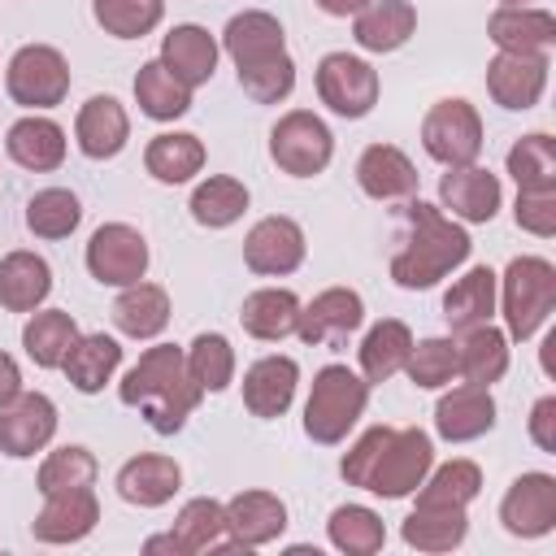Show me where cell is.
<instances>
[{
    "mask_svg": "<svg viewBox=\"0 0 556 556\" xmlns=\"http://www.w3.org/2000/svg\"><path fill=\"white\" fill-rule=\"evenodd\" d=\"M495 313V269L486 265H473L465 278L452 282V291L443 295V317L456 334L473 330V326H486Z\"/></svg>",
    "mask_w": 556,
    "mask_h": 556,
    "instance_id": "836d02e7",
    "label": "cell"
},
{
    "mask_svg": "<svg viewBox=\"0 0 556 556\" xmlns=\"http://www.w3.org/2000/svg\"><path fill=\"white\" fill-rule=\"evenodd\" d=\"M317 96L339 117H365L378 104V70L352 52H326L317 61Z\"/></svg>",
    "mask_w": 556,
    "mask_h": 556,
    "instance_id": "30bf717a",
    "label": "cell"
},
{
    "mask_svg": "<svg viewBox=\"0 0 556 556\" xmlns=\"http://www.w3.org/2000/svg\"><path fill=\"white\" fill-rule=\"evenodd\" d=\"M117 395H122L126 408H139L143 421H148L156 434H174V430L187 426V417L195 413V404H200L204 391H200L195 378L187 374L182 348L156 343V348H148V352L126 369Z\"/></svg>",
    "mask_w": 556,
    "mask_h": 556,
    "instance_id": "3957f363",
    "label": "cell"
},
{
    "mask_svg": "<svg viewBox=\"0 0 556 556\" xmlns=\"http://www.w3.org/2000/svg\"><path fill=\"white\" fill-rule=\"evenodd\" d=\"M547 87V52H500L486 65V91L500 109L526 113Z\"/></svg>",
    "mask_w": 556,
    "mask_h": 556,
    "instance_id": "9a60e30c",
    "label": "cell"
},
{
    "mask_svg": "<svg viewBox=\"0 0 556 556\" xmlns=\"http://www.w3.org/2000/svg\"><path fill=\"white\" fill-rule=\"evenodd\" d=\"M100 521V500L91 486H74V491H56L43 495L39 517L30 521V534L39 543H78L96 530Z\"/></svg>",
    "mask_w": 556,
    "mask_h": 556,
    "instance_id": "ac0fdd59",
    "label": "cell"
},
{
    "mask_svg": "<svg viewBox=\"0 0 556 556\" xmlns=\"http://www.w3.org/2000/svg\"><path fill=\"white\" fill-rule=\"evenodd\" d=\"M174 547L178 556H200V552H243L230 530H226V504L200 495V500H187L178 521H174Z\"/></svg>",
    "mask_w": 556,
    "mask_h": 556,
    "instance_id": "d4e9b609",
    "label": "cell"
},
{
    "mask_svg": "<svg viewBox=\"0 0 556 556\" xmlns=\"http://www.w3.org/2000/svg\"><path fill=\"white\" fill-rule=\"evenodd\" d=\"M239 321L252 339H265V343H278L287 334H295V321H300V300L295 291L287 287H261L243 300L239 308Z\"/></svg>",
    "mask_w": 556,
    "mask_h": 556,
    "instance_id": "e575fe53",
    "label": "cell"
},
{
    "mask_svg": "<svg viewBox=\"0 0 556 556\" xmlns=\"http://www.w3.org/2000/svg\"><path fill=\"white\" fill-rule=\"evenodd\" d=\"M17 391H22V369H17V361H13L9 352H0V408H4Z\"/></svg>",
    "mask_w": 556,
    "mask_h": 556,
    "instance_id": "f5cc1de1",
    "label": "cell"
},
{
    "mask_svg": "<svg viewBox=\"0 0 556 556\" xmlns=\"http://www.w3.org/2000/svg\"><path fill=\"white\" fill-rule=\"evenodd\" d=\"M404 543L417 547V552H452L465 543L469 534V517L465 508H430V504H417L404 526H400Z\"/></svg>",
    "mask_w": 556,
    "mask_h": 556,
    "instance_id": "8d00e7d4",
    "label": "cell"
},
{
    "mask_svg": "<svg viewBox=\"0 0 556 556\" xmlns=\"http://www.w3.org/2000/svg\"><path fill=\"white\" fill-rule=\"evenodd\" d=\"M96 482V456L78 443H65L56 452H48V460L35 473L39 495H56V491H74V486H91Z\"/></svg>",
    "mask_w": 556,
    "mask_h": 556,
    "instance_id": "7dc6e473",
    "label": "cell"
},
{
    "mask_svg": "<svg viewBox=\"0 0 556 556\" xmlns=\"http://www.w3.org/2000/svg\"><path fill=\"white\" fill-rule=\"evenodd\" d=\"M56 434V404L43 391H17L0 408V452L13 460H26L43 452Z\"/></svg>",
    "mask_w": 556,
    "mask_h": 556,
    "instance_id": "4fadbf2b",
    "label": "cell"
},
{
    "mask_svg": "<svg viewBox=\"0 0 556 556\" xmlns=\"http://www.w3.org/2000/svg\"><path fill=\"white\" fill-rule=\"evenodd\" d=\"M413 30H417V9L408 0H369L352 22V39L365 52H395L413 39Z\"/></svg>",
    "mask_w": 556,
    "mask_h": 556,
    "instance_id": "83f0119b",
    "label": "cell"
},
{
    "mask_svg": "<svg viewBox=\"0 0 556 556\" xmlns=\"http://www.w3.org/2000/svg\"><path fill=\"white\" fill-rule=\"evenodd\" d=\"M469 235L443 217L434 204L426 200H413L408 204V235H404V248L391 256V278L404 287V291H426L434 287L439 278H447L456 265L469 261Z\"/></svg>",
    "mask_w": 556,
    "mask_h": 556,
    "instance_id": "277c9868",
    "label": "cell"
},
{
    "mask_svg": "<svg viewBox=\"0 0 556 556\" xmlns=\"http://www.w3.org/2000/svg\"><path fill=\"white\" fill-rule=\"evenodd\" d=\"M74 139H78L83 156L109 161V156H117V152L126 148V139H130V117H126V109H122L113 96H91V100L78 109V117H74Z\"/></svg>",
    "mask_w": 556,
    "mask_h": 556,
    "instance_id": "603a6c76",
    "label": "cell"
},
{
    "mask_svg": "<svg viewBox=\"0 0 556 556\" xmlns=\"http://www.w3.org/2000/svg\"><path fill=\"white\" fill-rule=\"evenodd\" d=\"M361 321H365V300L352 287H326L321 295L300 304L295 334L308 348H339V343H348V334L361 330Z\"/></svg>",
    "mask_w": 556,
    "mask_h": 556,
    "instance_id": "7c38bea8",
    "label": "cell"
},
{
    "mask_svg": "<svg viewBox=\"0 0 556 556\" xmlns=\"http://www.w3.org/2000/svg\"><path fill=\"white\" fill-rule=\"evenodd\" d=\"M508 174H513L517 191H552L556 187V139L521 135L508 148Z\"/></svg>",
    "mask_w": 556,
    "mask_h": 556,
    "instance_id": "ee69618b",
    "label": "cell"
},
{
    "mask_svg": "<svg viewBox=\"0 0 556 556\" xmlns=\"http://www.w3.org/2000/svg\"><path fill=\"white\" fill-rule=\"evenodd\" d=\"M269 156H274V165H278L282 174H291V178H313V174H321V169L330 165V156H334V135H330V126H326L317 113L291 109V113H282L278 126L269 130Z\"/></svg>",
    "mask_w": 556,
    "mask_h": 556,
    "instance_id": "52a82bcc",
    "label": "cell"
},
{
    "mask_svg": "<svg viewBox=\"0 0 556 556\" xmlns=\"http://www.w3.org/2000/svg\"><path fill=\"white\" fill-rule=\"evenodd\" d=\"M161 65H165L178 83L200 87V83H208L213 70H217V39H213L204 26H195V22L174 26V30L161 39Z\"/></svg>",
    "mask_w": 556,
    "mask_h": 556,
    "instance_id": "4316f807",
    "label": "cell"
},
{
    "mask_svg": "<svg viewBox=\"0 0 556 556\" xmlns=\"http://www.w3.org/2000/svg\"><path fill=\"white\" fill-rule=\"evenodd\" d=\"M369 404V382L361 374H352L348 365H326L313 378L308 404H304V434L313 443H343L348 430L361 421Z\"/></svg>",
    "mask_w": 556,
    "mask_h": 556,
    "instance_id": "5b68a950",
    "label": "cell"
},
{
    "mask_svg": "<svg viewBox=\"0 0 556 556\" xmlns=\"http://www.w3.org/2000/svg\"><path fill=\"white\" fill-rule=\"evenodd\" d=\"M304 261V230L291 217H261L243 239V265L265 278H282Z\"/></svg>",
    "mask_w": 556,
    "mask_h": 556,
    "instance_id": "2e32d148",
    "label": "cell"
},
{
    "mask_svg": "<svg viewBox=\"0 0 556 556\" xmlns=\"http://www.w3.org/2000/svg\"><path fill=\"white\" fill-rule=\"evenodd\" d=\"M504 369H508V334L504 330H495L486 321V326H473V330L460 334V343H456V374L465 382L491 387V382L504 378Z\"/></svg>",
    "mask_w": 556,
    "mask_h": 556,
    "instance_id": "d6a6232c",
    "label": "cell"
},
{
    "mask_svg": "<svg viewBox=\"0 0 556 556\" xmlns=\"http://www.w3.org/2000/svg\"><path fill=\"white\" fill-rule=\"evenodd\" d=\"M421 148L439 165H469L482 152V117L469 100H439L421 117Z\"/></svg>",
    "mask_w": 556,
    "mask_h": 556,
    "instance_id": "9c48e42d",
    "label": "cell"
},
{
    "mask_svg": "<svg viewBox=\"0 0 556 556\" xmlns=\"http://www.w3.org/2000/svg\"><path fill=\"white\" fill-rule=\"evenodd\" d=\"M500 4H530V0H500Z\"/></svg>",
    "mask_w": 556,
    "mask_h": 556,
    "instance_id": "11a10c76",
    "label": "cell"
},
{
    "mask_svg": "<svg viewBox=\"0 0 556 556\" xmlns=\"http://www.w3.org/2000/svg\"><path fill=\"white\" fill-rule=\"evenodd\" d=\"M87 269L100 287H130L148 274V239L126 222H104L87 239Z\"/></svg>",
    "mask_w": 556,
    "mask_h": 556,
    "instance_id": "8fae6325",
    "label": "cell"
},
{
    "mask_svg": "<svg viewBox=\"0 0 556 556\" xmlns=\"http://www.w3.org/2000/svg\"><path fill=\"white\" fill-rule=\"evenodd\" d=\"M182 356H187V374L195 378L200 391H226L230 387V378H235V348H230L226 334L204 330V334H195L187 343Z\"/></svg>",
    "mask_w": 556,
    "mask_h": 556,
    "instance_id": "f6af8a7d",
    "label": "cell"
},
{
    "mask_svg": "<svg viewBox=\"0 0 556 556\" xmlns=\"http://www.w3.org/2000/svg\"><path fill=\"white\" fill-rule=\"evenodd\" d=\"M52 291V269L39 252H9L0 261V308L9 313H35Z\"/></svg>",
    "mask_w": 556,
    "mask_h": 556,
    "instance_id": "f1b7e54d",
    "label": "cell"
},
{
    "mask_svg": "<svg viewBox=\"0 0 556 556\" xmlns=\"http://www.w3.org/2000/svg\"><path fill=\"white\" fill-rule=\"evenodd\" d=\"M486 39L500 52H547L556 43V17L530 4H504L486 22Z\"/></svg>",
    "mask_w": 556,
    "mask_h": 556,
    "instance_id": "484cf974",
    "label": "cell"
},
{
    "mask_svg": "<svg viewBox=\"0 0 556 556\" xmlns=\"http://www.w3.org/2000/svg\"><path fill=\"white\" fill-rule=\"evenodd\" d=\"M4 87L22 109H56L70 96V65L52 43H26L9 61Z\"/></svg>",
    "mask_w": 556,
    "mask_h": 556,
    "instance_id": "ba28073f",
    "label": "cell"
},
{
    "mask_svg": "<svg viewBox=\"0 0 556 556\" xmlns=\"http://www.w3.org/2000/svg\"><path fill=\"white\" fill-rule=\"evenodd\" d=\"M182 486V469L169 460V456H156V452H143V456H130L122 469H117V495L126 504H139V508H161L178 495Z\"/></svg>",
    "mask_w": 556,
    "mask_h": 556,
    "instance_id": "cb8c5ba5",
    "label": "cell"
},
{
    "mask_svg": "<svg viewBox=\"0 0 556 556\" xmlns=\"http://www.w3.org/2000/svg\"><path fill=\"white\" fill-rule=\"evenodd\" d=\"M226 530L230 539L248 552V547H265L287 530V504L269 491H239L226 504Z\"/></svg>",
    "mask_w": 556,
    "mask_h": 556,
    "instance_id": "7402d4cb",
    "label": "cell"
},
{
    "mask_svg": "<svg viewBox=\"0 0 556 556\" xmlns=\"http://www.w3.org/2000/svg\"><path fill=\"white\" fill-rule=\"evenodd\" d=\"M143 165H148V174L156 182L178 187V182H187V178H195L204 169V143L195 135H187V130L156 135L148 143V152H143Z\"/></svg>",
    "mask_w": 556,
    "mask_h": 556,
    "instance_id": "74e56055",
    "label": "cell"
},
{
    "mask_svg": "<svg viewBox=\"0 0 556 556\" xmlns=\"http://www.w3.org/2000/svg\"><path fill=\"white\" fill-rule=\"evenodd\" d=\"M191 217L200 222V226H208V230H222V226H230V222H239L243 217V208H248V187L239 182V178H230V174H213V178H204L195 191H191Z\"/></svg>",
    "mask_w": 556,
    "mask_h": 556,
    "instance_id": "b9f144b4",
    "label": "cell"
},
{
    "mask_svg": "<svg viewBox=\"0 0 556 556\" xmlns=\"http://www.w3.org/2000/svg\"><path fill=\"white\" fill-rule=\"evenodd\" d=\"M295 382H300V365L291 356H261L256 365H248L243 374V404L252 417H282L295 400Z\"/></svg>",
    "mask_w": 556,
    "mask_h": 556,
    "instance_id": "ffe728a7",
    "label": "cell"
},
{
    "mask_svg": "<svg viewBox=\"0 0 556 556\" xmlns=\"http://www.w3.org/2000/svg\"><path fill=\"white\" fill-rule=\"evenodd\" d=\"M504 191H500V178L482 165H447V174L439 178V204L460 217V222H491L495 208H500Z\"/></svg>",
    "mask_w": 556,
    "mask_h": 556,
    "instance_id": "e0dca14e",
    "label": "cell"
},
{
    "mask_svg": "<svg viewBox=\"0 0 556 556\" xmlns=\"http://www.w3.org/2000/svg\"><path fill=\"white\" fill-rule=\"evenodd\" d=\"M91 13H96V22L109 35H117V39H143L148 30L161 26L165 4L161 0H91Z\"/></svg>",
    "mask_w": 556,
    "mask_h": 556,
    "instance_id": "c3c4849f",
    "label": "cell"
},
{
    "mask_svg": "<svg viewBox=\"0 0 556 556\" xmlns=\"http://www.w3.org/2000/svg\"><path fill=\"white\" fill-rule=\"evenodd\" d=\"M495 426V400H491V387H452L439 404H434V430L439 439L447 443H469V439H482L486 430Z\"/></svg>",
    "mask_w": 556,
    "mask_h": 556,
    "instance_id": "d6986e66",
    "label": "cell"
},
{
    "mask_svg": "<svg viewBox=\"0 0 556 556\" xmlns=\"http://www.w3.org/2000/svg\"><path fill=\"white\" fill-rule=\"evenodd\" d=\"M404 369H408L413 387H426V391L447 387L456 378V343L452 339H421V343H413Z\"/></svg>",
    "mask_w": 556,
    "mask_h": 556,
    "instance_id": "681fc988",
    "label": "cell"
},
{
    "mask_svg": "<svg viewBox=\"0 0 556 556\" xmlns=\"http://www.w3.org/2000/svg\"><path fill=\"white\" fill-rule=\"evenodd\" d=\"M500 521L517 539H543L556 526V478L552 473H521L500 500Z\"/></svg>",
    "mask_w": 556,
    "mask_h": 556,
    "instance_id": "5bb4252c",
    "label": "cell"
},
{
    "mask_svg": "<svg viewBox=\"0 0 556 556\" xmlns=\"http://www.w3.org/2000/svg\"><path fill=\"white\" fill-rule=\"evenodd\" d=\"M500 308L508 339L526 343L556 308V265L543 256H513L500 278Z\"/></svg>",
    "mask_w": 556,
    "mask_h": 556,
    "instance_id": "8992f818",
    "label": "cell"
},
{
    "mask_svg": "<svg viewBox=\"0 0 556 556\" xmlns=\"http://www.w3.org/2000/svg\"><path fill=\"white\" fill-rule=\"evenodd\" d=\"M135 100H139V113L152 117V122H174L191 109V87L178 83L161 61H148L139 65L135 74Z\"/></svg>",
    "mask_w": 556,
    "mask_h": 556,
    "instance_id": "f35d334b",
    "label": "cell"
},
{
    "mask_svg": "<svg viewBox=\"0 0 556 556\" xmlns=\"http://www.w3.org/2000/svg\"><path fill=\"white\" fill-rule=\"evenodd\" d=\"M482 491V469L473 460H447V465H430V473L417 486V504L430 508H469Z\"/></svg>",
    "mask_w": 556,
    "mask_h": 556,
    "instance_id": "60d3db41",
    "label": "cell"
},
{
    "mask_svg": "<svg viewBox=\"0 0 556 556\" xmlns=\"http://www.w3.org/2000/svg\"><path fill=\"white\" fill-rule=\"evenodd\" d=\"M365 4H369V0H317V9L330 13V17H356Z\"/></svg>",
    "mask_w": 556,
    "mask_h": 556,
    "instance_id": "db71d44e",
    "label": "cell"
},
{
    "mask_svg": "<svg viewBox=\"0 0 556 556\" xmlns=\"http://www.w3.org/2000/svg\"><path fill=\"white\" fill-rule=\"evenodd\" d=\"M326 534H330V543H334L339 552H348V556H374V552L387 543L382 517H378L374 508H365V504H343V508H334L330 521H326Z\"/></svg>",
    "mask_w": 556,
    "mask_h": 556,
    "instance_id": "7bdbcfd3",
    "label": "cell"
},
{
    "mask_svg": "<svg viewBox=\"0 0 556 556\" xmlns=\"http://www.w3.org/2000/svg\"><path fill=\"white\" fill-rule=\"evenodd\" d=\"M113 326L130 339H156L169 326V295L156 282H130L122 287L117 304H113Z\"/></svg>",
    "mask_w": 556,
    "mask_h": 556,
    "instance_id": "1f68e13d",
    "label": "cell"
},
{
    "mask_svg": "<svg viewBox=\"0 0 556 556\" xmlns=\"http://www.w3.org/2000/svg\"><path fill=\"white\" fill-rule=\"evenodd\" d=\"M356 182L369 200H408L417 191V165L395 143H369L356 161Z\"/></svg>",
    "mask_w": 556,
    "mask_h": 556,
    "instance_id": "44dd1931",
    "label": "cell"
},
{
    "mask_svg": "<svg viewBox=\"0 0 556 556\" xmlns=\"http://www.w3.org/2000/svg\"><path fill=\"white\" fill-rule=\"evenodd\" d=\"M226 56L239 70V87L256 100V104H278L291 96L295 87V61L287 52L282 39V22L265 9H243L226 22L222 35Z\"/></svg>",
    "mask_w": 556,
    "mask_h": 556,
    "instance_id": "7a4b0ae2",
    "label": "cell"
},
{
    "mask_svg": "<svg viewBox=\"0 0 556 556\" xmlns=\"http://www.w3.org/2000/svg\"><path fill=\"white\" fill-rule=\"evenodd\" d=\"M513 222L539 239H552L556 235V187L552 191H517Z\"/></svg>",
    "mask_w": 556,
    "mask_h": 556,
    "instance_id": "f907efd6",
    "label": "cell"
},
{
    "mask_svg": "<svg viewBox=\"0 0 556 556\" xmlns=\"http://www.w3.org/2000/svg\"><path fill=\"white\" fill-rule=\"evenodd\" d=\"M117 365H122V348H117V339H109V334H78V339L70 343L65 361H61L70 387L83 391V395L104 391V382H113Z\"/></svg>",
    "mask_w": 556,
    "mask_h": 556,
    "instance_id": "4dcf8cb0",
    "label": "cell"
},
{
    "mask_svg": "<svg viewBox=\"0 0 556 556\" xmlns=\"http://www.w3.org/2000/svg\"><path fill=\"white\" fill-rule=\"evenodd\" d=\"M74 339H78V321L65 308H39L22 330V348L39 369H61Z\"/></svg>",
    "mask_w": 556,
    "mask_h": 556,
    "instance_id": "ab89813d",
    "label": "cell"
},
{
    "mask_svg": "<svg viewBox=\"0 0 556 556\" xmlns=\"http://www.w3.org/2000/svg\"><path fill=\"white\" fill-rule=\"evenodd\" d=\"M4 148H9V156H13L22 169L48 174V169H56V165L65 161V130H61L52 117L30 113V117H22V122L9 126Z\"/></svg>",
    "mask_w": 556,
    "mask_h": 556,
    "instance_id": "f546056e",
    "label": "cell"
},
{
    "mask_svg": "<svg viewBox=\"0 0 556 556\" xmlns=\"http://www.w3.org/2000/svg\"><path fill=\"white\" fill-rule=\"evenodd\" d=\"M408 352H413V330H408L404 321H395V317L374 321V326L365 330V339H361V378H365V382H387V378H395V374L404 369Z\"/></svg>",
    "mask_w": 556,
    "mask_h": 556,
    "instance_id": "d590c367",
    "label": "cell"
},
{
    "mask_svg": "<svg viewBox=\"0 0 556 556\" xmlns=\"http://www.w3.org/2000/svg\"><path fill=\"white\" fill-rule=\"evenodd\" d=\"M530 439H534L543 452H556V395H543V400L530 408Z\"/></svg>",
    "mask_w": 556,
    "mask_h": 556,
    "instance_id": "816d5d0a",
    "label": "cell"
},
{
    "mask_svg": "<svg viewBox=\"0 0 556 556\" xmlns=\"http://www.w3.org/2000/svg\"><path fill=\"white\" fill-rule=\"evenodd\" d=\"M434 465V443L417 426H369L343 456L339 473L348 486H361L378 500H404L421 486Z\"/></svg>",
    "mask_w": 556,
    "mask_h": 556,
    "instance_id": "6da1fadb",
    "label": "cell"
},
{
    "mask_svg": "<svg viewBox=\"0 0 556 556\" xmlns=\"http://www.w3.org/2000/svg\"><path fill=\"white\" fill-rule=\"evenodd\" d=\"M78 222H83V204L65 187H43L26 204V226L39 239H65V235L78 230Z\"/></svg>",
    "mask_w": 556,
    "mask_h": 556,
    "instance_id": "bcb514c9",
    "label": "cell"
}]
</instances>
